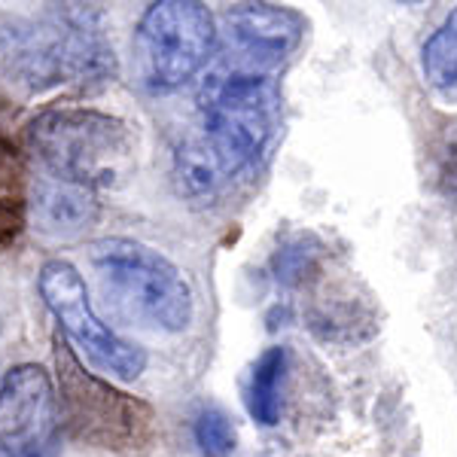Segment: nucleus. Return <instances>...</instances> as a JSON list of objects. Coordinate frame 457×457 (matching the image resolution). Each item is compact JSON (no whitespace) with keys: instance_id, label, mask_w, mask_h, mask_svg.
I'll return each mask as SVG.
<instances>
[{"instance_id":"obj_1","label":"nucleus","mask_w":457,"mask_h":457,"mask_svg":"<svg viewBox=\"0 0 457 457\" xmlns=\"http://www.w3.org/2000/svg\"><path fill=\"white\" fill-rule=\"evenodd\" d=\"M0 68L28 95L62 86H101L113 79L116 58L101 12L64 4L0 19Z\"/></svg>"},{"instance_id":"obj_2","label":"nucleus","mask_w":457,"mask_h":457,"mask_svg":"<svg viewBox=\"0 0 457 457\" xmlns=\"http://www.w3.org/2000/svg\"><path fill=\"white\" fill-rule=\"evenodd\" d=\"M25 144L49 177L92 193L122 187L135 171V137L129 125L101 110H43L25 129Z\"/></svg>"},{"instance_id":"obj_3","label":"nucleus","mask_w":457,"mask_h":457,"mask_svg":"<svg viewBox=\"0 0 457 457\" xmlns=\"http://www.w3.org/2000/svg\"><path fill=\"white\" fill-rule=\"evenodd\" d=\"M202 129L235 174L253 171L281 135V86L271 71L223 62L198 92Z\"/></svg>"},{"instance_id":"obj_4","label":"nucleus","mask_w":457,"mask_h":457,"mask_svg":"<svg viewBox=\"0 0 457 457\" xmlns=\"http://www.w3.org/2000/svg\"><path fill=\"white\" fill-rule=\"evenodd\" d=\"M92 265L125 314L159 333H183L193 323V287L159 250L131 238L92 245Z\"/></svg>"},{"instance_id":"obj_5","label":"nucleus","mask_w":457,"mask_h":457,"mask_svg":"<svg viewBox=\"0 0 457 457\" xmlns=\"http://www.w3.org/2000/svg\"><path fill=\"white\" fill-rule=\"evenodd\" d=\"M58 411L73 439L95 448L137 452L156 436V411L86 372L73 351L55 338Z\"/></svg>"},{"instance_id":"obj_6","label":"nucleus","mask_w":457,"mask_h":457,"mask_svg":"<svg viewBox=\"0 0 457 457\" xmlns=\"http://www.w3.org/2000/svg\"><path fill=\"white\" fill-rule=\"evenodd\" d=\"M217 46L213 12L198 0H159L144 10L135 31L141 83L153 95L187 86Z\"/></svg>"},{"instance_id":"obj_7","label":"nucleus","mask_w":457,"mask_h":457,"mask_svg":"<svg viewBox=\"0 0 457 457\" xmlns=\"http://www.w3.org/2000/svg\"><path fill=\"white\" fill-rule=\"evenodd\" d=\"M37 287H40V296L58 320V327L68 333L71 342L77 345L101 372H110L122 381H135L137 375L146 370V351L141 345L125 342L122 336H116L113 329L95 314L83 275H79L68 260L43 262Z\"/></svg>"},{"instance_id":"obj_8","label":"nucleus","mask_w":457,"mask_h":457,"mask_svg":"<svg viewBox=\"0 0 457 457\" xmlns=\"http://www.w3.org/2000/svg\"><path fill=\"white\" fill-rule=\"evenodd\" d=\"M58 394L49 372L21 363L0 385V454H28L55 445Z\"/></svg>"},{"instance_id":"obj_9","label":"nucleus","mask_w":457,"mask_h":457,"mask_svg":"<svg viewBox=\"0 0 457 457\" xmlns=\"http://www.w3.org/2000/svg\"><path fill=\"white\" fill-rule=\"evenodd\" d=\"M226 34L235 53L226 62L275 73L305 37V19L275 4H238L226 12Z\"/></svg>"},{"instance_id":"obj_10","label":"nucleus","mask_w":457,"mask_h":457,"mask_svg":"<svg viewBox=\"0 0 457 457\" xmlns=\"http://www.w3.org/2000/svg\"><path fill=\"white\" fill-rule=\"evenodd\" d=\"M28 211L37 228L49 238H77L98 220L101 204L92 189L46 174L40 183H34Z\"/></svg>"},{"instance_id":"obj_11","label":"nucleus","mask_w":457,"mask_h":457,"mask_svg":"<svg viewBox=\"0 0 457 457\" xmlns=\"http://www.w3.org/2000/svg\"><path fill=\"white\" fill-rule=\"evenodd\" d=\"M235 168L204 135H189L174 150V183L189 202H213L232 183Z\"/></svg>"},{"instance_id":"obj_12","label":"nucleus","mask_w":457,"mask_h":457,"mask_svg":"<svg viewBox=\"0 0 457 457\" xmlns=\"http://www.w3.org/2000/svg\"><path fill=\"white\" fill-rule=\"evenodd\" d=\"M28 174L21 153L0 137V245H10L21 235L28 217Z\"/></svg>"},{"instance_id":"obj_13","label":"nucleus","mask_w":457,"mask_h":457,"mask_svg":"<svg viewBox=\"0 0 457 457\" xmlns=\"http://www.w3.org/2000/svg\"><path fill=\"white\" fill-rule=\"evenodd\" d=\"M284 378H287V351L269 348L256 360L253 375L247 387V409L250 418L262 427H275L281 421V400H284Z\"/></svg>"},{"instance_id":"obj_14","label":"nucleus","mask_w":457,"mask_h":457,"mask_svg":"<svg viewBox=\"0 0 457 457\" xmlns=\"http://www.w3.org/2000/svg\"><path fill=\"white\" fill-rule=\"evenodd\" d=\"M424 79L445 101H457V10L448 12L421 53Z\"/></svg>"},{"instance_id":"obj_15","label":"nucleus","mask_w":457,"mask_h":457,"mask_svg":"<svg viewBox=\"0 0 457 457\" xmlns=\"http://www.w3.org/2000/svg\"><path fill=\"white\" fill-rule=\"evenodd\" d=\"M195 442L204 457H228L235 452V427L220 409H204L195 421Z\"/></svg>"},{"instance_id":"obj_16","label":"nucleus","mask_w":457,"mask_h":457,"mask_svg":"<svg viewBox=\"0 0 457 457\" xmlns=\"http://www.w3.org/2000/svg\"><path fill=\"white\" fill-rule=\"evenodd\" d=\"M314 256H317V250H308L305 241L290 245L275 256V278L281 284H299L302 278H305V271L314 269Z\"/></svg>"},{"instance_id":"obj_17","label":"nucleus","mask_w":457,"mask_h":457,"mask_svg":"<svg viewBox=\"0 0 457 457\" xmlns=\"http://www.w3.org/2000/svg\"><path fill=\"white\" fill-rule=\"evenodd\" d=\"M436 174L442 187L457 193V122L448 125V131L436 146Z\"/></svg>"},{"instance_id":"obj_18","label":"nucleus","mask_w":457,"mask_h":457,"mask_svg":"<svg viewBox=\"0 0 457 457\" xmlns=\"http://www.w3.org/2000/svg\"><path fill=\"white\" fill-rule=\"evenodd\" d=\"M58 448H40V452H28V454H0V457H55Z\"/></svg>"},{"instance_id":"obj_19","label":"nucleus","mask_w":457,"mask_h":457,"mask_svg":"<svg viewBox=\"0 0 457 457\" xmlns=\"http://www.w3.org/2000/svg\"><path fill=\"white\" fill-rule=\"evenodd\" d=\"M4 113H6V107H4V101H0V122H4ZM4 137V135H0Z\"/></svg>"}]
</instances>
